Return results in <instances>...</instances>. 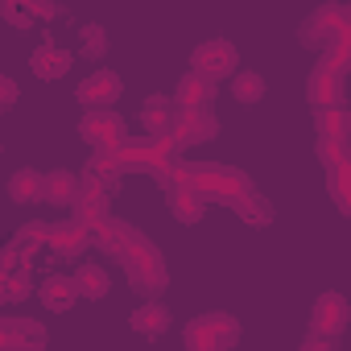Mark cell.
I'll return each mask as SVG.
<instances>
[{"mask_svg": "<svg viewBox=\"0 0 351 351\" xmlns=\"http://www.w3.org/2000/svg\"><path fill=\"white\" fill-rule=\"evenodd\" d=\"M298 351H335V339H318V335H310Z\"/></svg>", "mask_w": 351, "mask_h": 351, "instance_id": "obj_35", "label": "cell"}, {"mask_svg": "<svg viewBox=\"0 0 351 351\" xmlns=\"http://www.w3.org/2000/svg\"><path fill=\"white\" fill-rule=\"evenodd\" d=\"M265 91H269V83H265V75H256V71H236V75H232V95H236L240 104H261Z\"/></svg>", "mask_w": 351, "mask_h": 351, "instance_id": "obj_26", "label": "cell"}, {"mask_svg": "<svg viewBox=\"0 0 351 351\" xmlns=\"http://www.w3.org/2000/svg\"><path fill=\"white\" fill-rule=\"evenodd\" d=\"M0 351H29V347H0Z\"/></svg>", "mask_w": 351, "mask_h": 351, "instance_id": "obj_36", "label": "cell"}, {"mask_svg": "<svg viewBox=\"0 0 351 351\" xmlns=\"http://www.w3.org/2000/svg\"><path fill=\"white\" fill-rule=\"evenodd\" d=\"M120 265H124V273H128L132 289H141L149 302L169 285V273H165L161 252H157V248H153V240H145L136 228H132V236H128V244H124V252H120Z\"/></svg>", "mask_w": 351, "mask_h": 351, "instance_id": "obj_1", "label": "cell"}, {"mask_svg": "<svg viewBox=\"0 0 351 351\" xmlns=\"http://www.w3.org/2000/svg\"><path fill=\"white\" fill-rule=\"evenodd\" d=\"M141 124H145V136H169V124H173V104L165 95H149L145 108H141Z\"/></svg>", "mask_w": 351, "mask_h": 351, "instance_id": "obj_20", "label": "cell"}, {"mask_svg": "<svg viewBox=\"0 0 351 351\" xmlns=\"http://www.w3.org/2000/svg\"><path fill=\"white\" fill-rule=\"evenodd\" d=\"M9 199L13 203H42V173L38 169H17L9 178Z\"/></svg>", "mask_w": 351, "mask_h": 351, "instance_id": "obj_22", "label": "cell"}, {"mask_svg": "<svg viewBox=\"0 0 351 351\" xmlns=\"http://www.w3.org/2000/svg\"><path fill=\"white\" fill-rule=\"evenodd\" d=\"M219 132V120L211 112H178L169 124V141L173 149H182V145H203Z\"/></svg>", "mask_w": 351, "mask_h": 351, "instance_id": "obj_8", "label": "cell"}, {"mask_svg": "<svg viewBox=\"0 0 351 351\" xmlns=\"http://www.w3.org/2000/svg\"><path fill=\"white\" fill-rule=\"evenodd\" d=\"M169 306H161L157 298L153 302H145V306H136L132 310V318H128V326L136 330V335H145V339H157V335H165L169 330Z\"/></svg>", "mask_w": 351, "mask_h": 351, "instance_id": "obj_17", "label": "cell"}, {"mask_svg": "<svg viewBox=\"0 0 351 351\" xmlns=\"http://www.w3.org/2000/svg\"><path fill=\"white\" fill-rule=\"evenodd\" d=\"M124 169H145V173H165L173 165V141L169 136H141V141H124V149L116 153Z\"/></svg>", "mask_w": 351, "mask_h": 351, "instance_id": "obj_6", "label": "cell"}, {"mask_svg": "<svg viewBox=\"0 0 351 351\" xmlns=\"http://www.w3.org/2000/svg\"><path fill=\"white\" fill-rule=\"evenodd\" d=\"M120 178H124V165H120L116 153H95V157L87 161V169H83V186L104 191V195H108Z\"/></svg>", "mask_w": 351, "mask_h": 351, "instance_id": "obj_15", "label": "cell"}, {"mask_svg": "<svg viewBox=\"0 0 351 351\" xmlns=\"http://www.w3.org/2000/svg\"><path fill=\"white\" fill-rule=\"evenodd\" d=\"M211 99H215V83H211V79L191 75V71L178 79V91H173L178 112H211Z\"/></svg>", "mask_w": 351, "mask_h": 351, "instance_id": "obj_10", "label": "cell"}, {"mask_svg": "<svg viewBox=\"0 0 351 351\" xmlns=\"http://www.w3.org/2000/svg\"><path fill=\"white\" fill-rule=\"evenodd\" d=\"M38 302H42L46 310H54V314H66V310L79 302V293H75V281H71L66 273H50V277L38 285Z\"/></svg>", "mask_w": 351, "mask_h": 351, "instance_id": "obj_16", "label": "cell"}, {"mask_svg": "<svg viewBox=\"0 0 351 351\" xmlns=\"http://www.w3.org/2000/svg\"><path fill=\"white\" fill-rule=\"evenodd\" d=\"M236 66H240V50L228 38H207V42H199L191 50V75H203L211 83L236 75Z\"/></svg>", "mask_w": 351, "mask_h": 351, "instance_id": "obj_4", "label": "cell"}, {"mask_svg": "<svg viewBox=\"0 0 351 351\" xmlns=\"http://www.w3.org/2000/svg\"><path fill=\"white\" fill-rule=\"evenodd\" d=\"M343 326H347V298H343V293H322V298L314 302L310 330H314L318 339H335Z\"/></svg>", "mask_w": 351, "mask_h": 351, "instance_id": "obj_9", "label": "cell"}, {"mask_svg": "<svg viewBox=\"0 0 351 351\" xmlns=\"http://www.w3.org/2000/svg\"><path fill=\"white\" fill-rule=\"evenodd\" d=\"M207 211V203L191 191V186H169V215L178 223H199Z\"/></svg>", "mask_w": 351, "mask_h": 351, "instance_id": "obj_21", "label": "cell"}, {"mask_svg": "<svg viewBox=\"0 0 351 351\" xmlns=\"http://www.w3.org/2000/svg\"><path fill=\"white\" fill-rule=\"evenodd\" d=\"M232 207H236V215H240L244 223H252V228H265V223H273V207H269V199H261L256 191L240 195Z\"/></svg>", "mask_w": 351, "mask_h": 351, "instance_id": "obj_23", "label": "cell"}, {"mask_svg": "<svg viewBox=\"0 0 351 351\" xmlns=\"http://www.w3.org/2000/svg\"><path fill=\"white\" fill-rule=\"evenodd\" d=\"M71 207H75V223H79L83 232H95V228L108 219V195H104V191H91V186H83V182H79Z\"/></svg>", "mask_w": 351, "mask_h": 351, "instance_id": "obj_14", "label": "cell"}, {"mask_svg": "<svg viewBox=\"0 0 351 351\" xmlns=\"http://www.w3.org/2000/svg\"><path fill=\"white\" fill-rule=\"evenodd\" d=\"M71 281H75V293L79 298H87V302H99V298H108V289H112V277H108V269L104 265H79L75 273H71Z\"/></svg>", "mask_w": 351, "mask_h": 351, "instance_id": "obj_18", "label": "cell"}, {"mask_svg": "<svg viewBox=\"0 0 351 351\" xmlns=\"http://www.w3.org/2000/svg\"><path fill=\"white\" fill-rule=\"evenodd\" d=\"M314 128H318V141H347V112L343 108H318Z\"/></svg>", "mask_w": 351, "mask_h": 351, "instance_id": "obj_27", "label": "cell"}, {"mask_svg": "<svg viewBox=\"0 0 351 351\" xmlns=\"http://www.w3.org/2000/svg\"><path fill=\"white\" fill-rule=\"evenodd\" d=\"M21 99V87L9 79V75H0V108H9V104H17Z\"/></svg>", "mask_w": 351, "mask_h": 351, "instance_id": "obj_34", "label": "cell"}, {"mask_svg": "<svg viewBox=\"0 0 351 351\" xmlns=\"http://www.w3.org/2000/svg\"><path fill=\"white\" fill-rule=\"evenodd\" d=\"M104 50H108L104 25H83V54H87V58H104Z\"/></svg>", "mask_w": 351, "mask_h": 351, "instance_id": "obj_29", "label": "cell"}, {"mask_svg": "<svg viewBox=\"0 0 351 351\" xmlns=\"http://www.w3.org/2000/svg\"><path fill=\"white\" fill-rule=\"evenodd\" d=\"M302 42L318 46L322 54L339 42H351V9L347 5H322L318 13H310V21L302 25Z\"/></svg>", "mask_w": 351, "mask_h": 351, "instance_id": "obj_3", "label": "cell"}, {"mask_svg": "<svg viewBox=\"0 0 351 351\" xmlns=\"http://www.w3.org/2000/svg\"><path fill=\"white\" fill-rule=\"evenodd\" d=\"M0 347H29L42 351L46 347V326L34 318H0Z\"/></svg>", "mask_w": 351, "mask_h": 351, "instance_id": "obj_11", "label": "cell"}, {"mask_svg": "<svg viewBox=\"0 0 351 351\" xmlns=\"http://www.w3.org/2000/svg\"><path fill=\"white\" fill-rule=\"evenodd\" d=\"M79 136L95 149V153H120L124 141H128V128H124V116L104 108V112H87L79 120Z\"/></svg>", "mask_w": 351, "mask_h": 351, "instance_id": "obj_5", "label": "cell"}, {"mask_svg": "<svg viewBox=\"0 0 351 351\" xmlns=\"http://www.w3.org/2000/svg\"><path fill=\"white\" fill-rule=\"evenodd\" d=\"M186 351H232L240 343V322L223 310H207L186 322Z\"/></svg>", "mask_w": 351, "mask_h": 351, "instance_id": "obj_2", "label": "cell"}, {"mask_svg": "<svg viewBox=\"0 0 351 351\" xmlns=\"http://www.w3.org/2000/svg\"><path fill=\"white\" fill-rule=\"evenodd\" d=\"M0 285H5V302L9 298H25L29 293V269H17L9 277H0Z\"/></svg>", "mask_w": 351, "mask_h": 351, "instance_id": "obj_30", "label": "cell"}, {"mask_svg": "<svg viewBox=\"0 0 351 351\" xmlns=\"http://www.w3.org/2000/svg\"><path fill=\"white\" fill-rule=\"evenodd\" d=\"M326 186H330L335 207L347 215V211H351V165H347V161H339V165L326 169Z\"/></svg>", "mask_w": 351, "mask_h": 351, "instance_id": "obj_25", "label": "cell"}, {"mask_svg": "<svg viewBox=\"0 0 351 351\" xmlns=\"http://www.w3.org/2000/svg\"><path fill=\"white\" fill-rule=\"evenodd\" d=\"M120 91H124V83H120L116 71H91V75L75 87V99H79L87 112H104V108H112V99H120Z\"/></svg>", "mask_w": 351, "mask_h": 351, "instance_id": "obj_7", "label": "cell"}, {"mask_svg": "<svg viewBox=\"0 0 351 351\" xmlns=\"http://www.w3.org/2000/svg\"><path fill=\"white\" fill-rule=\"evenodd\" d=\"M128 236H132V228H128V223H116L112 215H108V219H104V223H99V228L91 232V240H95V244H99L104 252H112V256H120V252H124Z\"/></svg>", "mask_w": 351, "mask_h": 351, "instance_id": "obj_24", "label": "cell"}, {"mask_svg": "<svg viewBox=\"0 0 351 351\" xmlns=\"http://www.w3.org/2000/svg\"><path fill=\"white\" fill-rule=\"evenodd\" d=\"M0 17L9 25H17V29H29V13H25V5H17V0H5V5H0Z\"/></svg>", "mask_w": 351, "mask_h": 351, "instance_id": "obj_32", "label": "cell"}, {"mask_svg": "<svg viewBox=\"0 0 351 351\" xmlns=\"http://www.w3.org/2000/svg\"><path fill=\"white\" fill-rule=\"evenodd\" d=\"M29 261H34V248L29 244H21V240L5 244V248H0V277H9L17 269H29Z\"/></svg>", "mask_w": 351, "mask_h": 351, "instance_id": "obj_28", "label": "cell"}, {"mask_svg": "<svg viewBox=\"0 0 351 351\" xmlns=\"http://www.w3.org/2000/svg\"><path fill=\"white\" fill-rule=\"evenodd\" d=\"M87 244H91V232H83L75 219H71V223H50V240H46V248H50L54 256L79 261V256L87 252Z\"/></svg>", "mask_w": 351, "mask_h": 351, "instance_id": "obj_13", "label": "cell"}, {"mask_svg": "<svg viewBox=\"0 0 351 351\" xmlns=\"http://www.w3.org/2000/svg\"><path fill=\"white\" fill-rule=\"evenodd\" d=\"M75 191H79V178H75V173H66V169L42 173V203L71 207V203H75Z\"/></svg>", "mask_w": 351, "mask_h": 351, "instance_id": "obj_19", "label": "cell"}, {"mask_svg": "<svg viewBox=\"0 0 351 351\" xmlns=\"http://www.w3.org/2000/svg\"><path fill=\"white\" fill-rule=\"evenodd\" d=\"M29 66H34V75H38L42 83H54V79L71 75V66H75V54H71L66 46H54V42H46V46H38V50H34Z\"/></svg>", "mask_w": 351, "mask_h": 351, "instance_id": "obj_12", "label": "cell"}, {"mask_svg": "<svg viewBox=\"0 0 351 351\" xmlns=\"http://www.w3.org/2000/svg\"><path fill=\"white\" fill-rule=\"evenodd\" d=\"M17 240H21V244H29V248L38 252V248H46V240H50V223H25Z\"/></svg>", "mask_w": 351, "mask_h": 351, "instance_id": "obj_31", "label": "cell"}, {"mask_svg": "<svg viewBox=\"0 0 351 351\" xmlns=\"http://www.w3.org/2000/svg\"><path fill=\"white\" fill-rule=\"evenodd\" d=\"M0 302H5V285H0Z\"/></svg>", "mask_w": 351, "mask_h": 351, "instance_id": "obj_37", "label": "cell"}, {"mask_svg": "<svg viewBox=\"0 0 351 351\" xmlns=\"http://www.w3.org/2000/svg\"><path fill=\"white\" fill-rule=\"evenodd\" d=\"M21 5H25L29 21L34 17H62V5H38V0H21Z\"/></svg>", "mask_w": 351, "mask_h": 351, "instance_id": "obj_33", "label": "cell"}]
</instances>
